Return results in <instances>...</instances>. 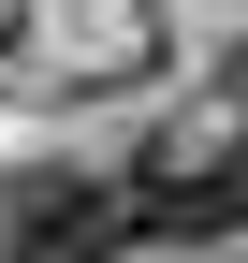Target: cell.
I'll list each match as a JSON object with an SVG mask.
<instances>
[{
  "label": "cell",
  "instance_id": "6da1fadb",
  "mask_svg": "<svg viewBox=\"0 0 248 263\" xmlns=\"http://www.w3.org/2000/svg\"><path fill=\"white\" fill-rule=\"evenodd\" d=\"M132 249V190L88 161H29L0 190V263H117Z\"/></svg>",
  "mask_w": 248,
  "mask_h": 263
},
{
  "label": "cell",
  "instance_id": "7a4b0ae2",
  "mask_svg": "<svg viewBox=\"0 0 248 263\" xmlns=\"http://www.w3.org/2000/svg\"><path fill=\"white\" fill-rule=\"evenodd\" d=\"M132 234H161V249H219V234H248V161H161V146H146Z\"/></svg>",
  "mask_w": 248,
  "mask_h": 263
}]
</instances>
